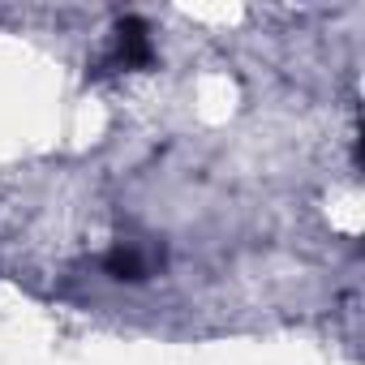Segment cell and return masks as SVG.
Instances as JSON below:
<instances>
[{"instance_id":"6da1fadb","label":"cell","mask_w":365,"mask_h":365,"mask_svg":"<svg viewBox=\"0 0 365 365\" xmlns=\"http://www.w3.org/2000/svg\"><path fill=\"white\" fill-rule=\"evenodd\" d=\"M112 61L120 69H150L155 65V43H150V26L142 18H120L116 22V52Z\"/></svg>"},{"instance_id":"7a4b0ae2","label":"cell","mask_w":365,"mask_h":365,"mask_svg":"<svg viewBox=\"0 0 365 365\" xmlns=\"http://www.w3.org/2000/svg\"><path fill=\"white\" fill-rule=\"evenodd\" d=\"M103 271H108L112 279L138 284V279H146V258H142L133 245H116L112 254H103Z\"/></svg>"}]
</instances>
